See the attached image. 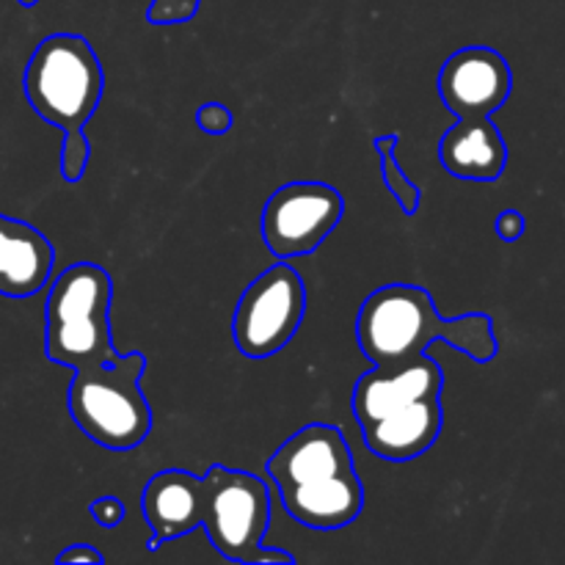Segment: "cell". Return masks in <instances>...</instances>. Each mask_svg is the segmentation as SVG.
I'll use <instances>...</instances> for the list:
<instances>
[{"mask_svg":"<svg viewBox=\"0 0 565 565\" xmlns=\"http://www.w3.org/2000/svg\"><path fill=\"white\" fill-rule=\"evenodd\" d=\"M356 340L373 367H395L428 353L434 342H447L478 364L500 353L494 320L483 312L445 318L434 296L417 285H384L364 298L356 315Z\"/></svg>","mask_w":565,"mask_h":565,"instance_id":"1","label":"cell"},{"mask_svg":"<svg viewBox=\"0 0 565 565\" xmlns=\"http://www.w3.org/2000/svg\"><path fill=\"white\" fill-rule=\"evenodd\" d=\"M268 475L285 511L303 527L331 533L362 516L364 486L337 425H303L268 458Z\"/></svg>","mask_w":565,"mask_h":565,"instance_id":"2","label":"cell"},{"mask_svg":"<svg viewBox=\"0 0 565 565\" xmlns=\"http://www.w3.org/2000/svg\"><path fill=\"white\" fill-rule=\"evenodd\" d=\"M114 279L103 265L75 263L50 285L44 353L61 367L88 370L119 356L110 334Z\"/></svg>","mask_w":565,"mask_h":565,"instance_id":"3","label":"cell"},{"mask_svg":"<svg viewBox=\"0 0 565 565\" xmlns=\"http://www.w3.org/2000/svg\"><path fill=\"white\" fill-rule=\"evenodd\" d=\"M147 356L119 353L110 362L75 370L70 384V414L77 428L105 450H136L152 434V406L141 390Z\"/></svg>","mask_w":565,"mask_h":565,"instance_id":"4","label":"cell"},{"mask_svg":"<svg viewBox=\"0 0 565 565\" xmlns=\"http://www.w3.org/2000/svg\"><path fill=\"white\" fill-rule=\"evenodd\" d=\"M22 88L47 125L61 132L83 130L103 103V64L86 36L53 33L33 50Z\"/></svg>","mask_w":565,"mask_h":565,"instance_id":"5","label":"cell"},{"mask_svg":"<svg viewBox=\"0 0 565 565\" xmlns=\"http://www.w3.org/2000/svg\"><path fill=\"white\" fill-rule=\"evenodd\" d=\"M202 530L224 561L252 565L270 527V491L257 475L221 463L204 472Z\"/></svg>","mask_w":565,"mask_h":565,"instance_id":"6","label":"cell"},{"mask_svg":"<svg viewBox=\"0 0 565 565\" xmlns=\"http://www.w3.org/2000/svg\"><path fill=\"white\" fill-rule=\"evenodd\" d=\"M307 315V285L287 259H279L243 290L232 315V340L246 359L285 351Z\"/></svg>","mask_w":565,"mask_h":565,"instance_id":"7","label":"cell"},{"mask_svg":"<svg viewBox=\"0 0 565 565\" xmlns=\"http://www.w3.org/2000/svg\"><path fill=\"white\" fill-rule=\"evenodd\" d=\"M345 199L329 182H287L265 202L259 230L279 259L312 254L340 226Z\"/></svg>","mask_w":565,"mask_h":565,"instance_id":"8","label":"cell"},{"mask_svg":"<svg viewBox=\"0 0 565 565\" xmlns=\"http://www.w3.org/2000/svg\"><path fill=\"white\" fill-rule=\"evenodd\" d=\"M436 88L445 108L456 119H478L491 116L508 103L513 75L508 61L494 47L469 44L441 64Z\"/></svg>","mask_w":565,"mask_h":565,"instance_id":"9","label":"cell"},{"mask_svg":"<svg viewBox=\"0 0 565 565\" xmlns=\"http://www.w3.org/2000/svg\"><path fill=\"white\" fill-rule=\"evenodd\" d=\"M441 390H445V373L428 353L395 367H373L353 386V417L359 428H364L386 414L403 412L428 397H441Z\"/></svg>","mask_w":565,"mask_h":565,"instance_id":"10","label":"cell"},{"mask_svg":"<svg viewBox=\"0 0 565 565\" xmlns=\"http://www.w3.org/2000/svg\"><path fill=\"white\" fill-rule=\"evenodd\" d=\"M143 522L152 530L147 550L158 552L166 541L182 539L202 527L204 483L185 469H163L152 475L141 491Z\"/></svg>","mask_w":565,"mask_h":565,"instance_id":"11","label":"cell"},{"mask_svg":"<svg viewBox=\"0 0 565 565\" xmlns=\"http://www.w3.org/2000/svg\"><path fill=\"white\" fill-rule=\"evenodd\" d=\"M55 248L28 221L0 215V296L31 298L50 285Z\"/></svg>","mask_w":565,"mask_h":565,"instance_id":"12","label":"cell"},{"mask_svg":"<svg viewBox=\"0 0 565 565\" xmlns=\"http://www.w3.org/2000/svg\"><path fill=\"white\" fill-rule=\"evenodd\" d=\"M441 425H445L441 397H428L403 412L386 414V417L364 425L362 439L364 447L381 461L406 463L425 456L439 441Z\"/></svg>","mask_w":565,"mask_h":565,"instance_id":"13","label":"cell"},{"mask_svg":"<svg viewBox=\"0 0 565 565\" xmlns=\"http://www.w3.org/2000/svg\"><path fill=\"white\" fill-rule=\"evenodd\" d=\"M439 160L458 180L494 182L508 166V143L491 116L458 119L441 136Z\"/></svg>","mask_w":565,"mask_h":565,"instance_id":"14","label":"cell"},{"mask_svg":"<svg viewBox=\"0 0 565 565\" xmlns=\"http://www.w3.org/2000/svg\"><path fill=\"white\" fill-rule=\"evenodd\" d=\"M397 143H401V136L397 132H390V136L375 138V152L381 158V174H384L386 191L395 196V202L401 204L403 215L414 218L419 213V204H423V188L412 180V177L403 171V166L397 163Z\"/></svg>","mask_w":565,"mask_h":565,"instance_id":"15","label":"cell"},{"mask_svg":"<svg viewBox=\"0 0 565 565\" xmlns=\"http://www.w3.org/2000/svg\"><path fill=\"white\" fill-rule=\"evenodd\" d=\"M92 160V141L86 130H66L61 143V177L66 182H81Z\"/></svg>","mask_w":565,"mask_h":565,"instance_id":"16","label":"cell"},{"mask_svg":"<svg viewBox=\"0 0 565 565\" xmlns=\"http://www.w3.org/2000/svg\"><path fill=\"white\" fill-rule=\"evenodd\" d=\"M204 0H152L147 9V20L152 25H180L199 14Z\"/></svg>","mask_w":565,"mask_h":565,"instance_id":"17","label":"cell"},{"mask_svg":"<svg viewBox=\"0 0 565 565\" xmlns=\"http://www.w3.org/2000/svg\"><path fill=\"white\" fill-rule=\"evenodd\" d=\"M196 125L207 136H224L235 125V116H232V110L224 103H204L196 110Z\"/></svg>","mask_w":565,"mask_h":565,"instance_id":"18","label":"cell"},{"mask_svg":"<svg viewBox=\"0 0 565 565\" xmlns=\"http://www.w3.org/2000/svg\"><path fill=\"white\" fill-rule=\"evenodd\" d=\"M88 513H92V519L103 530H114L125 522V502L114 494L99 497V500H94L92 505H88Z\"/></svg>","mask_w":565,"mask_h":565,"instance_id":"19","label":"cell"},{"mask_svg":"<svg viewBox=\"0 0 565 565\" xmlns=\"http://www.w3.org/2000/svg\"><path fill=\"white\" fill-rule=\"evenodd\" d=\"M524 226H527V221H524V215L519 213V210H505V213L497 215L494 221L497 235L505 243H516L519 237L524 235Z\"/></svg>","mask_w":565,"mask_h":565,"instance_id":"20","label":"cell"},{"mask_svg":"<svg viewBox=\"0 0 565 565\" xmlns=\"http://www.w3.org/2000/svg\"><path fill=\"white\" fill-rule=\"evenodd\" d=\"M55 563H103V555H99L97 550H94V546H88V544H72V546H66L64 552H58V555H55Z\"/></svg>","mask_w":565,"mask_h":565,"instance_id":"21","label":"cell"},{"mask_svg":"<svg viewBox=\"0 0 565 565\" xmlns=\"http://www.w3.org/2000/svg\"><path fill=\"white\" fill-rule=\"evenodd\" d=\"M257 563H259V565H265V563H287V565H292V563H296V557H292L290 552L274 550V546L263 544L257 552H254L252 565H257Z\"/></svg>","mask_w":565,"mask_h":565,"instance_id":"22","label":"cell"},{"mask_svg":"<svg viewBox=\"0 0 565 565\" xmlns=\"http://www.w3.org/2000/svg\"><path fill=\"white\" fill-rule=\"evenodd\" d=\"M17 3H20V6H25V9H31V6H36L39 0H17Z\"/></svg>","mask_w":565,"mask_h":565,"instance_id":"23","label":"cell"}]
</instances>
